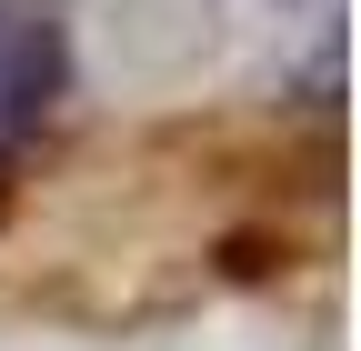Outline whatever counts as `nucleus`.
I'll use <instances>...</instances> for the list:
<instances>
[{
    "label": "nucleus",
    "mask_w": 361,
    "mask_h": 351,
    "mask_svg": "<svg viewBox=\"0 0 361 351\" xmlns=\"http://www.w3.org/2000/svg\"><path fill=\"white\" fill-rule=\"evenodd\" d=\"M51 80H61V30L0 11V141H20V130L51 111Z\"/></svg>",
    "instance_id": "1"
}]
</instances>
